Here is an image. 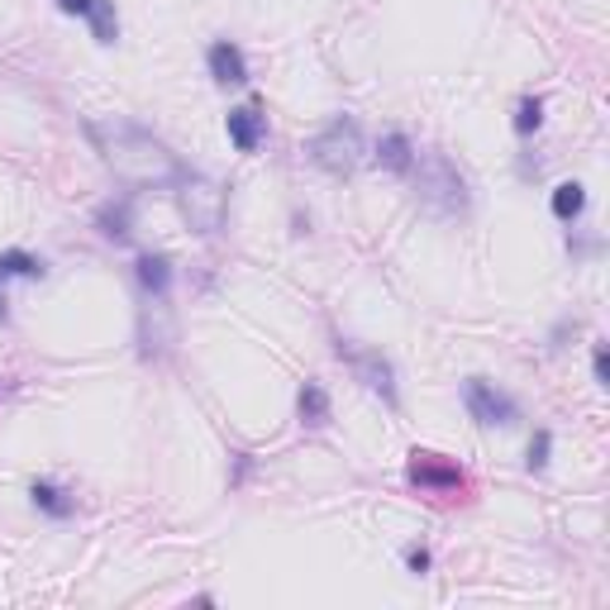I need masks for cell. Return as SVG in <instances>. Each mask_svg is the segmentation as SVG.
I'll use <instances>...</instances> for the list:
<instances>
[{
    "mask_svg": "<svg viewBox=\"0 0 610 610\" xmlns=\"http://www.w3.org/2000/svg\"><path fill=\"white\" fill-rule=\"evenodd\" d=\"M377 163L387 167V172H410V163H415V143L406 139V134H387L377 143Z\"/></svg>",
    "mask_w": 610,
    "mask_h": 610,
    "instance_id": "8fae6325",
    "label": "cell"
},
{
    "mask_svg": "<svg viewBox=\"0 0 610 610\" xmlns=\"http://www.w3.org/2000/svg\"><path fill=\"white\" fill-rule=\"evenodd\" d=\"M224 130H230V143H234L238 153H258V143L267 134V115H263L258 105H238V110H230Z\"/></svg>",
    "mask_w": 610,
    "mask_h": 610,
    "instance_id": "9c48e42d",
    "label": "cell"
},
{
    "mask_svg": "<svg viewBox=\"0 0 610 610\" xmlns=\"http://www.w3.org/2000/svg\"><path fill=\"white\" fill-rule=\"evenodd\" d=\"M406 563H410V572H429V549H410Z\"/></svg>",
    "mask_w": 610,
    "mask_h": 610,
    "instance_id": "44dd1931",
    "label": "cell"
},
{
    "mask_svg": "<svg viewBox=\"0 0 610 610\" xmlns=\"http://www.w3.org/2000/svg\"><path fill=\"white\" fill-rule=\"evenodd\" d=\"M205 68H211V77L220 87H244L248 82V58L244 48H234L230 39L211 43V53H205Z\"/></svg>",
    "mask_w": 610,
    "mask_h": 610,
    "instance_id": "ba28073f",
    "label": "cell"
},
{
    "mask_svg": "<svg viewBox=\"0 0 610 610\" xmlns=\"http://www.w3.org/2000/svg\"><path fill=\"white\" fill-rule=\"evenodd\" d=\"M311 163L334 172V176H348L353 167H358L363 163V130H358V120L334 115L325 130L311 139Z\"/></svg>",
    "mask_w": 610,
    "mask_h": 610,
    "instance_id": "277c9868",
    "label": "cell"
},
{
    "mask_svg": "<svg viewBox=\"0 0 610 610\" xmlns=\"http://www.w3.org/2000/svg\"><path fill=\"white\" fill-rule=\"evenodd\" d=\"M549 448H553V435H549V429H539V435L535 439H529V472H543V468H549Z\"/></svg>",
    "mask_w": 610,
    "mask_h": 610,
    "instance_id": "d6986e66",
    "label": "cell"
},
{
    "mask_svg": "<svg viewBox=\"0 0 610 610\" xmlns=\"http://www.w3.org/2000/svg\"><path fill=\"white\" fill-rule=\"evenodd\" d=\"M591 373H597L601 387L610 382V358H606V344H597V358H591Z\"/></svg>",
    "mask_w": 610,
    "mask_h": 610,
    "instance_id": "ffe728a7",
    "label": "cell"
},
{
    "mask_svg": "<svg viewBox=\"0 0 610 610\" xmlns=\"http://www.w3.org/2000/svg\"><path fill=\"white\" fill-rule=\"evenodd\" d=\"M296 410H301V425H311V429L329 425V415H334V406H329V392L319 387V382H301Z\"/></svg>",
    "mask_w": 610,
    "mask_h": 610,
    "instance_id": "30bf717a",
    "label": "cell"
},
{
    "mask_svg": "<svg viewBox=\"0 0 610 610\" xmlns=\"http://www.w3.org/2000/svg\"><path fill=\"white\" fill-rule=\"evenodd\" d=\"M6 311H10V305H6V292H0V319H6Z\"/></svg>",
    "mask_w": 610,
    "mask_h": 610,
    "instance_id": "603a6c76",
    "label": "cell"
},
{
    "mask_svg": "<svg viewBox=\"0 0 610 610\" xmlns=\"http://www.w3.org/2000/svg\"><path fill=\"white\" fill-rule=\"evenodd\" d=\"M406 477H410V487H420V491H439V496H448V491H462V481H468L454 458L429 454V448H415Z\"/></svg>",
    "mask_w": 610,
    "mask_h": 610,
    "instance_id": "52a82bcc",
    "label": "cell"
},
{
    "mask_svg": "<svg viewBox=\"0 0 610 610\" xmlns=\"http://www.w3.org/2000/svg\"><path fill=\"white\" fill-rule=\"evenodd\" d=\"M139 282H143V292H153V296H167V286H172V263L163 258V253H143L139 258Z\"/></svg>",
    "mask_w": 610,
    "mask_h": 610,
    "instance_id": "7c38bea8",
    "label": "cell"
},
{
    "mask_svg": "<svg viewBox=\"0 0 610 610\" xmlns=\"http://www.w3.org/2000/svg\"><path fill=\"white\" fill-rule=\"evenodd\" d=\"M415 196H420L425 211H435V215H462L468 211V182H462V172L448 163L444 153L435 149H425V153H415Z\"/></svg>",
    "mask_w": 610,
    "mask_h": 610,
    "instance_id": "7a4b0ae2",
    "label": "cell"
},
{
    "mask_svg": "<svg viewBox=\"0 0 610 610\" xmlns=\"http://www.w3.org/2000/svg\"><path fill=\"white\" fill-rule=\"evenodd\" d=\"M6 277H43V263L34 258V253L10 248V253H0V282Z\"/></svg>",
    "mask_w": 610,
    "mask_h": 610,
    "instance_id": "2e32d148",
    "label": "cell"
},
{
    "mask_svg": "<svg viewBox=\"0 0 610 610\" xmlns=\"http://www.w3.org/2000/svg\"><path fill=\"white\" fill-rule=\"evenodd\" d=\"M29 496H34V506L48 510L53 520H68L72 510H77V501H68V491L53 487V481H34V487H29Z\"/></svg>",
    "mask_w": 610,
    "mask_h": 610,
    "instance_id": "4fadbf2b",
    "label": "cell"
},
{
    "mask_svg": "<svg viewBox=\"0 0 610 610\" xmlns=\"http://www.w3.org/2000/svg\"><path fill=\"white\" fill-rule=\"evenodd\" d=\"M87 20H91V34H95V43H115V39H120V14H115V0H95Z\"/></svg>",
    "mask_w": 610,
    "mask_h": 610,
    "instance_id": "9a60e30c",
    "label": "cell"
},
{
    "mask_svg": "<svg viewBox=\"0 0 610 610\" xmlns=\"http://www.w3.org/2000/svg\"><path fill=\"white\" fill-rule=\"evenodd\" d=\"M543 124V101L539 95H525V101L516 105V134H535Z\"/></svg>",
    "mask_w": 610,
    "mask_h": 610,
    "instance_id": "ac0fdd59",
    "label": "cell"
},
{
    "mask_svg": "<svg viewBox=\"0 0 610 610\" xmlns=\"http://www.w3.org/2000/svg\"><path fill=\"white\" fill-rule=\"evenodd\" d=\"M582 211H587V191L577 186V182H563V186L553 191V215L558 220H577Z\"/></svg>",
    "mask_w": 610,
    "mask_h": 610,
    "instance_id": "e0dca14e",
    "label": "cell"
},
{
    "mask_svg": "<svg viewBox=\"0 0 610 610\" xmlns=\"http://www.w3.org/2000/svg\"><path fill=\"white\" fill-rule=\"evenodd\" d=\"M339 358L348 363V373L363 382L373 396H382L387 406H396V367L382 348H367V344H353V339H339Z\"/></svg>",
    "mask_w": 610,
    "mask_h": 610,
    "instance_id": "5b68a950",
    "label": "cell"
},
{
    "mask_svg": "<svg viewBox=\"0 0 610 610\" xmlns=\"http://www.w3.org/2000/svg\"><path fill=\"white\" fill-rule=\"evenodd\" d=\"M95 224H101V234L105 238H115V244H124V238H130V201H110V205H101V211H95Z\"/></svg>",
    "mask_w": 610,
    "mask_h": 610,
    "instance_id": "5bb4252c",
    "label": "cell"
},
{
    "mask_svg": "<svg viewBox=\"0 0 610 610\" xmlns=\"http://www.w3.org/2000/svg\"><path fill=\"white\" fill-rule=\"evenodd\" d=\"M176 211L191 224V234H220L224 215H230V201H224V186L205 172H182L176 176Z\"/></svg>",
    "mask_w": 610,
    "mask_h": 610,
    "instance_id": "3957f363",
    "label": "cell"
},
{
    "mask_svg": "<svg viewBox=\"0 0 610 610\" xmlns=\"http://www.w3.org/2000/svg\"><path fill=\"white\" fill-rule=\"evenodd\" d=\"M95 0H58V10H68V14H91Z\"/></svg>",
    "mask_w": 610,
    "mask_h": 610,
    "instance_id": "7402d4cb",
    "label": "cell"
},
{
    "mask_svg": "<svg viewBox=\"0 0 610 610\" xmlns=\"http://www.w3.org/2000/svg\"><path fill=\"white\" fill-rule=\"evenodd\" d=\"M462 406H468V415L477 425H487V429H510L520 420V400L516 396H506L496 382H487V377H468L462 382Z\"/></svg>",
    "mask_w": 610,
    "mask_h": 610,
    "instance_id": "8992f818",
    "label": "cell"
},
{
    "mask_svg": "<svg viewBox=\"0 0 610 610\" xmlns=\"http://www.w3.org/2000/svg\"><path fill=\"white\" fill-rule=\"evenodd\" d=\"M87 139L95 143L101 163L120 176L124 186H172L182 176V163L172 157L163 139H153L149 130H139L130 120H91Z\"/></svg>",
    "mask_w": 610,
    "mask_h": 610,
    "instance_id": "6da1fadb",
    "label": "cell"
}]
</instances>
